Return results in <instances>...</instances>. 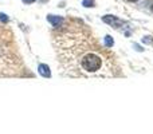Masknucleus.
<instances>
[{
    "mask_svg": "<svg viewBox=\"0 0 153 134\" xmlns=\"http://www.w3.org/2000/svg\"><path fill=\"white\" fill-rule=\"evenodd\" d=\"M102 66V59L95 54H87L82 59V67L86 71H97Z\"/></svg>",
    "mask_w": 153,
    "mask_h": 134,
    "instance_id": "1",
    "label": "nucleus"
},
{
    "mask_svg": "<svg viewBox=\"0 0 153 134\" xmlns=\"http://www.w3.org/2000/svg\"><path fill=\"white\" fill-rule=\"evenodd\" d=\"M102 20H103V23L111 26L113 28H120V27L124 24V20H121L120 18H117V16H113V15H105L102 18Z\"/></svg>",
    "mask_w": 153,
    "mask_h": 134,
    "instance_id": "2",
    "label": "nucleus"
},
{
    "mask_svg": "<svg viewBox=\"0 0 153 134\" xmlns=\"http://www.w3.org/2000/svg\"><path fill=\"white\" fill-rule=\"evenodd\" d=\"M47 20H48V23H51L54 27H59L63 23V18H62V16H55V15H48Z\"/></svg>",
    "mask_w": 153,
    "mask_h": 134,
    "instance_id": "3",
    "label": "nucleus"
},
{
    "mask_svg": "<svg viewBox=\"0 0 153 134\" xmlns=\"http://www.w3.org/2000/svg\"><path fill=\"white\" fill-rule=\"evenodd\" d=\"M38 73L40 74L42 76H45V78H50L51 76V71H50V67L47 66V64H39L38 66Z\"/></svg>",
    "mask_w": 153,
    "mask_h": 134,
    "instance_id": "4",
    "label": "nucleus"
},
{
    "mask_svg": "<svg viewBox=\"0 0 153 134\" xmlns=\"http://www.w3.org/2000/svg\"><path fill=\"white\" fill-rule=\"evenodd\" d=\"M103 42H105V46H106V47H111V46L114 44V40H113V38H111L110 35H106L105 39H103Z\"/></svg>",
    "mask_w": 153,
    "mask_h": 134,
    "instance_id": "5",
    "label": "nucleus"
},
{
    "mask_svg": "<svg viewBox=\"0 0 153 134\" xmlns=\"http://www.w3.org/2000/svg\"><path fill=\"white\" fill-rule=\"evenodd\" d=\"M94 4L95 3L93 1V0H83V3H82V5H83V7H94Z\"/></svg>",
    "mask_w": 153,
    "mask_h": 134,
    "instance_id": "6",
    "label": "nucleus"
},
{
    "mask_svg": "<svg viewBox=\"0 0 153 134\" xmlns=\"http://www.w3.org/2000/svg\"><path fill=\"white\" fill-rule=\"evenodd\" d=\"M8 20H10L8 15H5V13H1V12H0V21H1V23H7Z\"/></svg>",
    "mask_w": 153,
    "mask_h": 134,
    "instance_id": "7",
    "label": "nucleus"
},
{
    "mask_svg": "<svg viewBox=\"0 0 153 134\" xmlns=\"http://www.w3.org/2000/svg\"><path fill=\"white\" fill-rule=\"evenodd\" d=\"M143 43H145V44H151V43H153V38L152 36H144Z\"/></svg>",
    "mask_w": 153,
    "mask_h": 134,
    "instance_id": "8",
    "label": "nucleus"
},
{
    "mask_svg": "<svg viewBox=\"0 0 153 134\" xmlns=\"http://www.w3.org/2000/svg\"><path fill=\"white\" fill-rule=\"evenodd\" d=\"M23 3H26V4H31V3H35L36 0H22Z\"/></svg>",
    "mask_w": 153,
    "mask_h": 134,
    "instance_id": "9",
    "label": "nucleus"
},
{
    "mask_svg": "<svg viewBox=\"0 0 153 134\" xmlns=\"http://www.w3.org/2000/svg\"><path fill=\"white\" fill-rule=\"evenodd\" d=\"M134 48H136V50H137V51H143V48H141L138 44H134Z\"/></svg>",
    "mask_w": 153,
    "mask_h": 134,
    "instance_id": "10",
    "label": "nucleus"
},
{
    "mask_svg": "<svg viewBox=\"0 0 153 134\" xmlns=\"http://www.w3.org/2000/svg\"><path fill=\"white\" fill-rule=\"evenodd\" d=\"M128 1H137V0H128Z\"/></svg>",
    "mask_w": 153,
    "mask_h": 134,
    "instance_id": "11",
    "label": "nucleus"
}]
</instances>
